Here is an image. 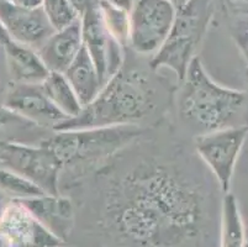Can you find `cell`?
Returning <instances> with one entry per match:
<instances>
[{"mask_svg": "<svg viewBox=\"0 0 248 247\" xmlns=\"http://www.w3.org/2000/svg\"><path fill=\"white\" fill-rule=\"evenodd\" d=\"M105 193L107 224L134 246L189 247L204 228L202 190L166 161H142Z\"/></svg>", "mask_w": 248, "mask_h": 247, "instance_id": "cell-1", "label": "cell"}, {"mask_svg": "<svg viewBox=\"0 0 248 247\" xmlns=\"http://www.w3.org/2000/svg\"><path fill=\"white\" fill-rule=\"evenodd\" d=\"M158 106V93L152 78L140 68L125 65L100 90L95 100L73 119L58 124L53 131L110 126H140Z\"/></svg>", "mask_w": 248, "mask_h": 247, "instance_id": "cell-2", "label": "cell"}, {"mask_svg": "<svg viewBox=\"0 0 248 247\" xmlns=\"http://www.w3.org/2000/svg\"><path fill=\"white\" fill-rule=\"evenodd\" d=\"M180 84L178 112L197 136L242 125L238 120L247 112V93L216 83L199 57L191 61Z\"/></svg>", "mask_w": 248, "mask_h": 247, "instance_id": "cell-3", "label": "cell"}, {"mask_svg": "<svg viewBox=\"0 0 248 247\" xmlns=\"http://www.w3.org/2000/svg\"><path fill=\"white\" fill-rule=\"evenodd\" d=\"M141 132L142 129L136 125L62 130L53 131L41 142L53 151L63 168L85 169L120 152Z\"/></svg>", "mask_w": 248, "mask_h": 247, "instance_id": "cell-4", "label": "cell"}, {"mask_svg": "<svg viewBox=\"0 0 248 247\" xmlns=\"http://www.w3.org/2000/svg\"><path fill=\"white\" fill-rule=\"evenodd\" d=\"M215 13V0H189L177 10L174 24L162 49L150 60V68L170 69L178 83L186 78L191 61L198 57Z\"/></svg>", "mask_w": 248, "mask_h": 247, "instance_id": "cell-5", "label": "cell"}, {"mask_svg": "<svg viewBox=\"0 0 248 247\" xmlns=\"http://www.w3.org/2000/svg\"><path fill=\"white\" fill-rule=\"evenodd\" d=\"M175 15L177 8L169 0H134L128 46L136 54L151 60L168 38Z\"/></svg>", "mask_w": 248, "mask_h": 247, "instance_id": "cell-6", "label": "cell"}, {"mask_svg": "<svg viewBox=\"0 0 248 247\" xmlns=\"http://www.w3.org/2000/svg\"><path fill=\"white\" fill-rule=\"evenodd\" d=\"M0 163L32 181L46 194H61L62 163L53 151L42 142L40 145L1 142Z\"/></svg>", "mask_w": 248, "mask_h": 247, "instance_id": "cell-7", "label": "cell"}, {"mask_svg": "<svg viewBox=\"0 0 248 247\" xmlns=\"http://www.w3.org/2000/svg\"><path fill=\"white\" fill-rule=\"evenodd\" d=\"M247 137L248 124L195 136L197 153L215 176L225 194L230 193L232 177Z\"/></svg>", "mask_w": 248, "mask_h": 247, "instance_id": "cell-8", "label": "cell"}, {"mask_svg": "<svg viewBox=\"0 0 248 247\" xmlns=\"http://www.w3.org/2000/svg\"><path fill=\"white\" fill-rule=\"evenodd\" d=\"M83 46L96 68L103 87L125 65L124 46L105 26L99 3L80 17Z\"/></svg>", "mask_w": 248, "mask_h": 247, "instance_id": "cell-9", "label": "cell"}, {"mask_svg": "<svg viewBox=\"0 0 248 247\" xmlns=\"http://www.w3.org/2000/svg\"><path fill=\"white\" fill-rule=\"evenodd\" d=\"M0 239L9 247H61L63 244L15 199L0 213Z\"/></svg>", "mask_w": 248, "mask_h": 247, "instance_id": "cell-10", "label": "cell"}, {"mask_svg": "<svg viewBox=\"0 0 248 247\" xmlns=\"http://www.w3.org/2000/svg\"><path fill=\"white\" fill-rule=\"evenodd\" d=\"M4 108L33 125L51 128L52 131L67 120L47 97L41 84H14L6 94Z\"/></svg>", "mask_w": 248, "mask_h": 247, "instance_id": "cell-11", "label": "cell"}, {"mask_svg": "<svg viewBox=\"0 0 248 247\" xmlns=\"http://www.w3.org/2000/svg\"><path fill=\"white\" fill-rule=\"evenodd\" d=\"M0 22L11 41L35 49L55 33L42 9L26 10L9 1L0 3Z\"/></svg>", "mask_w": 248, "mask_h": 247, "instance_id": "cell-12", "label": "cell"}, {"mask_svg": "<svg viewBox=\"0 0 248 247\" xmlns=\"http://www.w3.org/2000/svg\"><path fill=\"white\" fill-rule=\"evenodd\" d=\"M19 201L38 223L58 239L64 241L69 236L74 225V205L71 199L61 194H44L29 199H19Z\"/></svg>", "mask_w": 248, "mask_h": 247, "instance_id": "cell-13", "label": "cell"}, {"mask_svg": "<svg viewBox=\"0 0 248 247\" xmlns=\"http://www.w3.org/2000/svg\"><path fill=\"white\" fill-rule=\"evenodd\" d=\"M83 47L80 20L55 31L36 51L49 72L64 73Z\"/></svg>", "mask_w": 248, "mask_h": 247, "instance_id": "cell-14", "label": "cell"}, {"mask_svg": "<svg viewBox=\"0 0 248 247\" xmlns=\"http://www.w3.org/2000/svg\"><path fill=\"white\" fill-rule=\"evenodd\" d=\"M1 49L8 73L15 84H42L51 73L35 49L11 40Z\"/></svg>", "mask_w": 248, "mask_h": 247, "instance_id": "cell-15", "label": "cell"}, {"mask_svg": "<svg viewBox=\"0 0 248 247\" xmlns=\"http://www.w3.org/2000/svg\"><path fill=\"white\" fill-rule=\"evenodd\" d=\"M83 108L93 103L103 89L100 78L89 53L83 46L69 68L64 72Z\"/></svg>", "mask_w": 248, "mask_h": 247, "instance_id": "cell-16", "label": "cell"}, {"mask_svg": "<svg viewBox=\"0 0 248 247\" xmlns=\"http://www.w3.org/2000/svg\"><path fill=\"white\" fill-rule=\"evenodd\" d=\"M246 232L236 197L226 193L221 205L220 247H246Z\"/></svg>", "mask_w": 248, "mask_h": 247, "instance_id": "cell-17", "label": "cell"}, {"mask_svg": "<svg viewBox=\"0 0 248 247\" xmlns=\"http://www.w3.org/2000/svg\"><path fill=\"white\" fill-rule=\"evenodd\" d=\"M41 85L47 97L67 119H73L82 113V104L64 73L51 72Z\"/></svg>", "mask_w": 248, "mask_h": 247, "instance_id": "cell-18", "label": "cell"}, {"mask_svg": "<svg viewBox=\"0 0 248 247\" xmlns=\"http://www.w3.org/2000/svg\"><path fill=\"white\" fill-rule=\"evenodd\" d=\"M0 192L16 200L46 194L32 181L1 163H0Z\"/></svg>", "mask_w": 248, "mask_h": 247, "instance_id": "cell-19", "label": "cell"}, {"mask_svg": "<svg viewBox=\"0 0 248 247\" xmlns=\"http://www.w3.org/2000/svg\"><path fill=\"white\" fill-rule=\"evenodd\" d=\"M99 9L101 11L105 26L109 33L116 38L124 47L128 46L130 36V11L117 8L111 4L99 0Z\"/></svg>", "mask_w": 248, "mask_h": 247, "instance_id": "cell-20", "label": "cell"}, {"mask_svg": "<svg viewBox=\"0 0 248 247\" xmlns=\"http://www.w3.org/2000/svg\"><path fill=\"white\" fill-rule=\"evenodd\" d=\"M42 10L55 31L62 30L80 20L79 13L71 0H44Z\"/></svg>", "mask_w": 248, "mask_h": 247, "instance_id": "cell-21", "label": "cell"}, {"mask_svg": "<svg viewBox=\"0 0 248 247\" xmlns=\"http://www.w3.org/2000/svg\"><path fill=\"white\" fill-rule=\"evenodd\" d=\"M222 9L226 11L227 16H231L237 22L248 21V0H220Z\"/></svg>", "mask_w": 248, "mask_h": 247, "instance_id": "cell-22", "label": "cell"}, {"mask_svg": "<svg viewBox=\"0 0 248 247\" xmlns=\"http://www.w3.org/2000/svg\"><path fill=\"white\" fill-rule=\"evenodd\" d=\"M234 30H236V37H237L238 45L242 49L245 53L246 61L248 63V21L241 22V24L234 25Z\"/></svg>", "mask_w": 248, "mask_h": 247, "instance_id": "cell-23", "label": "cell"}, {"mask_svg": "<svg viewBox=\"0 0 248 247\" xmlns=\"http://www.w3.org/2000/svg\"><path fill=\"white\" fill-rule=\"evenodd\" d=\"M14 6L26 10H38L44 6V0H8Z\"/></svg>", "mask_w": 248, "mask_h": 247, "instance_id": "cell-24", "label": "cell"}, {"mask_svg": "<svg viewBox=\"0 0 248 247\" xmlns=\"http://www.w3.org/2000/svg\"><path fill=\"white\" fill-rule=\"evenodd\" d=\"M71 3L73 4V6L77 9V11L79 13L80 17H82L85 11L89 10L92 6L96 5L99 3V0H71Z\"/></svg>", "mask_w": 248, "mask_h": 247, "instance_id": "cell-25", "label": "cell"}, {"mask_svg": "<svg viewBox=\"0 0 248 247\" xmlns=\"http://www.w3.org/2000/svg\"><path fill=\"white\" fill-rule=\"evenodd\" d=\"M107 3L111 4V5L117 6V8L125 9V10H131L132 5H134V0H104Z\"/></svg>", "mask_w": 248, "mask_h": 247, "instance_id": "cell-26", "label": "cell"}, {"mask_svg": "<svg viewBox=\"0 0 248 247\" xmlns=\"http://www.w3.org/2000/svg\"><path fill=\"white\" fill-rule=\"evenodd\" d=\"M169 1H170V3H172L173 5H174L175 8H177V10H178V9L182 8L183 5H186V4L188 3L189 0H169Z\"/></svg>", "mask_w": 248, "mask_h": 247, "instance_id": "cell-27", "label": "cell"}, {"mask_svg": "<svg viewBox=\"0 0 248 247\" xmlns=\"http://www.w3.org/2000/svg\"><path fill=\"white\" fill-rule=\"evenodd\" d=\"M3 1H8V0H0V3H3Z\"/></svg>", "mask_w": 248, "mask_h": 247, "instance_id": "cell-28", "label": "cell"}, {"mask_svg": "<svg viewBox=\"0 0 248 247\" xmlns=\"http://www.w3.org/2000/svg\"><path fill=\"white\" fill-rule=\"evenodd\" d=\"M246 247H248V240H247V242H246Z\"/></svg>", "mask_w": 248, "mask_h": 247, "instance_id": "cell-29", "label": "cell"}, {"mask_svg": "<svg viewBox=\"0 0 248 247\" xmlns=\"http://www.w3.org/2000/svg\"><path fill=\"white\" fill-rule=\"evenodd\" d=\"M0 47H1V45H0Z\"/></svg>", "mask_w": 248, "mask_h": 247, "instance_id": "cell-30", "label": "cell"}]
</instances>
